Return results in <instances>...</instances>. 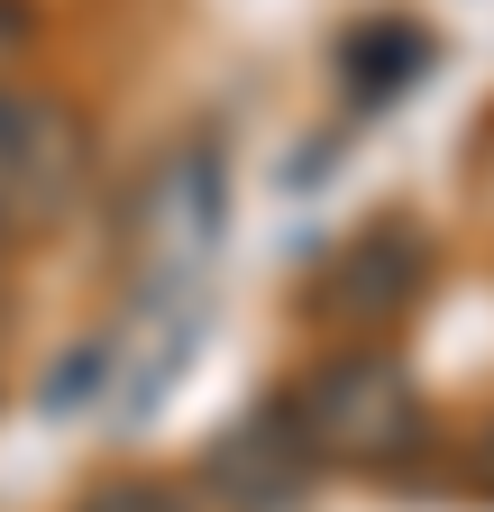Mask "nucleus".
I'll list each match as a JSON object with an SVG mask.
<instances>
[{
    "label": "nucleus",
    "mask_w": 494,
    "mask_h": 512,
    "mask_svg": "<svg viewBox=\"0 0 494 512\" xmlns=\"http://www.w3.org/2000/svg\"><path fill=\"white\" fill-rule=\"evenodd\" d=\"M83 174H92L83 119L65 101H46V92L0 83V238H28L46 220H65Z\"/></svg>",
    "instance_id": "2"
},
{
    "label": "nucleus",
    "mask_w": 494,
    "mask_h": 512,
    "mask_svg": "<svg viewBox=\"0 0 494 512\" xmlns=\"http://www.w3.org/2000/svg\"><path fill=\"white\" fill-rule=\"evenodd\" d=\"M284 412L312 439V458H330V467H403L430 439V412L412 394V375L394 357H376V348H348V357L312 366Z\"/></svg>",
    "instance_id": "1"
},
{
    "label": "nucleus",
    "mask_w": 494,
    "mask_h": 512,
    "mask_svg": "<svg viewBox=\"0 0 494 512\" xmlns=\"http://www.w3.org/2000/svg\"><path fill=\"white\" fill-rule=\"evenodd\" d=\"M211 238H220V156H211V147H183V156L156 174V192H147L138 247L165 256V275H183Z\"/></svg>",
    "instance_id": "5"
},
{
    "label": "nucleus",
    "mask_w": 494,
    "mask_h": 512,
    "mask_svg": "<svg viewBox=\"0 0 494 512\" xmlns=\"http://www.w3.org/2000/svg\"><path fill=\"white\" fill-rule=\"evenodd\" d=\"M476 485L494 494V421H485V439H476Z\"/></svg>",
    "instance_id": "8"
},
{
    "label": "nucleus",
    "mask_w": 494,
    "mask_h": 512,
    "mask_svg": "<svg viewBox=\"0 0 494 512\" xmlns=\"http://www.w3.org/2000/svg\"><path fill=\"white\" fill-rule=\"evenodd\" d=\"M74 512H193V503H183L165 476H110V485H92Z\"/></svg>",
    "instance_id": "7"
},
{
    "label": "nucleus",
    "mask_w": 494,
    "mask_h": 512,
    "mask_svg": "<svg viewBox=\"0 0 494 512\" xmlns=\"http://www.w3.org/2000/svg\"><path fill=\"white\" fill-rule=\"evenodd\" d=\"M430 28H412V19H366V28H348V46H339V74H348V92L357 101H394V92H412L421 74H430Z\"/></svg>",
    "instance_id": "6"
},
{
    "label": "nucleus",
    "mask_w": 494,
    "mask_h": 512,
    "mask_svg": "<svg viewBox=\"0 0 494 512\" xmlns=\"http://www.w3.org/2000/svg\"><path fill=\"white\" fill-rule=\"evenodd\" d=\"M312 476H321V458L293 430V412H238L202 458V494L220 512H302Z\"/></svg>",
    "instance_id": "3"
},
{
    "label": "nucleus",
    "mask_w": 494,
    "mask_h": 512,
    "mask_svg": "<svg viewBox=\"0 0 494 512\" xmlns=\"http://www.w3.org/2000/svg\"><path fill=\"white\" fill-rule=\"evenodd\" d=\"M421 284H430V247L403 220H376L321 266L312 311H330V320H403L421 302Z\"/></svg>",
    "instance_id": "4"
}]
</instances>
